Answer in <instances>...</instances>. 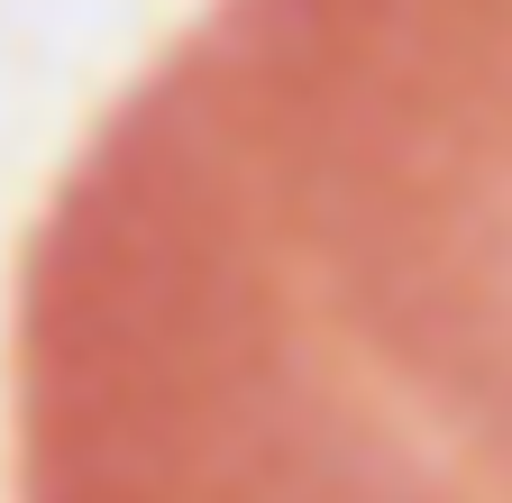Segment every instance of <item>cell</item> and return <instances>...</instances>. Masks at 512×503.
Here are the masks:
<instances>
[{"instance_id": "1", "label": "cell", "mask_w": 512, "mask_h": 503, "mask_svg": "<svg viewBox=\"0 0 512 503\" xmlns=\"http://www.w3.org/2000/svg\"><path fill=\"white\" fill-rule=\"evenodd\" d=\"M19 503H512V0H211L19 257Z\"/></svg>"}]
</instances>
